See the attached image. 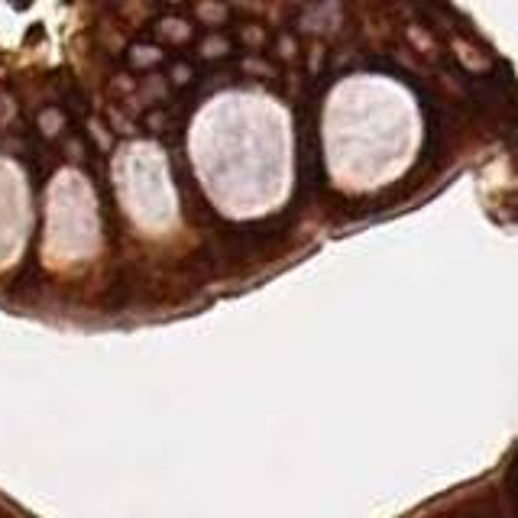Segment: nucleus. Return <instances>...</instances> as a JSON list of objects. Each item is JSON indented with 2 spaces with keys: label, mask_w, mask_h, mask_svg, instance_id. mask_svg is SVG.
<instances>
[{
  "label": "nucleus",
  "mask_w": 518,
  "mask_h": 518,
  "mask_svg": "<svg viewBox=\"0 0 518 518\" xmlns=\"http://www.w3.org/2000/svg\"><path fill=\"white\" fill-rule=\"evenodd\" d=\"M192 159L204 192L230 217L279 208L292 185V130L282 107L256 91H227L195 120Z\"/></svg>",
  "instance_id": "nucleus-1"
},
{
  "label": "nucleus",
  "mask_w": 518,
  "mask_h": 518,
  "mask_svg": "<svg viewBox=\"0 0 518 518\" xmlns=\"http://www.w3.org/2000/svg\"><path fill=\"white\" fill-rule=\"evenodd\" d=\"M324 136L334 182L363 192L389 185L412 166L421 127L402 85L389 78H350L327 101Z\"/></svg>",
  "instance_id": "nucleus-2"
},
{
  "label": "nucleus",
  "mask_w": 518,
  "mask_h": 518,
  "mask_svg": "<svg viewBox=\"0 0 518 518\" xmlns=\"http://www.w3.org/2000/svg\"><path fill=\"white\" fill-rule=\"evenodd\" d=\"M117 162H127V169L117 166V188L124 198V208L143 227H166L175 217V195L166 172L162 149L153 146H130Z\"/></svg>",
  "instance_id": "nucleus-3"
},
{
  "label": "nucleus",
  "mask_w": 518,
  "mask_h": 518,
  "mask_svg": "<svg viewBox=\"0 0 518 518\" xmlns=\"http://www.w3.org/2000/svg\"><path fill=\"white\" fill-rule=\"evenodd\" d=\"M94 201L88 185L75 172H65L59 185H52V204H49V256L72 253L68 259L88 256V240H94Z\"/></svg>",
  "instance_id": "nucleus-4"
}]
</instances>
